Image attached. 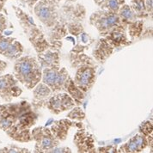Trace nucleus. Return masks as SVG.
Segmentation results:
<instances>
[{
	"mask_svg": "<svg viewBox=\"0 0 153 153\" xmlns=\"http://www.w3.org/2000/svg\"><path fill=\"white\" fill-rule=\"evenodd\" d=\"M37 120L38 114L27 101L0 104V129L15 141H33L30 128Z\"/></svg>",
	"mask_w": 153,
	"mask_h": 153,
	"instance_id": "f257e3e1",
	"label": "nucleus"
},
{
	"mask_svg": "<svg viewBox=\"0 0 153 153\" xmlns=\"http://www.w3.org/2000/svg\"><path fill=\"white\" fill-rule=\"evenodd\" d=\"M13 75L18 83L28 90H32L42 80V68L37 58L29 55L21 56L15 61Z\"/></svg>",
	"mask_w": 153,
	"mask_h": 153,
	"instance_id": "f03ea898",
	"label": "nucleus"
},
{
	"mask_svg": "<svg viewBox=\"0 0 153 153\" xmlns=\"http://www.w3.org/2000/svg\"><path fill=\"white\" fill-rule=\"evenodd\" d=\"M13 10L24 34L26 35L37 54L48 48H56L55 47L49 43L45 36V34H43L42 29L35 23L30 15L26 13L22 9L16 5H13Z\"/></svg>",
	"mask_w": 153,
	"mask_h": 153,
	"instance_id": "7ed1b4c3",
	"label": "nucleus"
},
{
	"mask_svg": "<svg viewBox=\"0 0 153 153\" xmlns=\"http://www.w3.org/2000/svg\"><path fill=\"white\" fill-rule=\"evenodd\" d=\"M60 16L65 24L67 33L78 38L84 33V22L86 10L83 4L75 3H65L59 6Z\"/></svg>",
	"mask_w": 153,
	"mask_h": 153,
	"instance_id": "20e7f679",
	"label": "nucleus"
},
{
	"mask_svg": "<svg viewBox=\"0 0 153 153\" xmlns=\"http://www.w3.org/2000/svg\"><path fill=\"white\" fill-rule=\"evenodd\" d=\"M89 22L97 29L100 35L102 37L111 31L113 28L126 24L120 20L118 13L102 9L93 12L90 16Z\"/></svg>",
	"mask_w": 153,
	"mask_h": 153,
	"instance_id": "39448f33",
	"label": "nucleus"
},
{
	"mask_svg": "<svg viewBox=\"0 0 153 153\" xmlns=\"http://www.w3.org/2000/svg\"><path fill=\"white\" fill-rule=\"evenodd\" d=\"M69 72L65 67H53L42 69V82L46 84L53 94L58 92H65V86L70 77Z\"/></svg>",
	"mask_w": 153,
	"mask_h": 153,
	"instance_id": "423d86ee",
	"label": "nucleus"
},
{
	"mask_svg": "<svg viewBox=\"0 0 153 153\" xmlns=\"http://www.w3.org/2000/svg\"><path fill=\"white\" fill-rule=\"evenodd\" d=\"M32 139L35 142L34 152H49L53 148L59 145V140L46 126H37L31 130Z\"/></svg>",
	"mask_w": 153,
	"mask_h": 153,
	"instance_id": "0eeeda50",
	"label": "nucleus"
},
{
	"mask_svg": "<svg viewBox=\"0 0 153 153\" xmlns=\"http://www.w3.org/2000/svg\"><path fill=\"white\" fill-rule=\"evenodd\" d=\"M97 65L96 62L86 63L76 68L74 83L81 90L86 93L91 90L96 82Z\"/></svg>",
	"mask_w": 153,
	"mask_h": 153,
	"instance_id": "6e6552de",
	"label": "nucleus"
},
{
	"mask_svg": "<svg viewBox=\"0 0 153 153\" xmlns=\"http://www.w3.org/2000/svg\"><path fill=\"white\" fill-rule=\"evenodd\" d=\"M75 106L74 100L66 92L54 93L45 103V107L53 114H59L63 112L68 111Z\"/></svg>",
	"mask_w": 153,
	"mask_h": 153,
	"instance_id": "1a4fd4ad",
	"label": "nucleus"
},
{
	"mask_svg": "<svg viewBox=\"0 0 153 153\" xmlns=\"http://www.w3.org/2000/svg\"><path fill=\"white\" fill-rule=\"evenodd\" d=\"M22 93L18 81L13 74L0 75V97L4 102H10L14 98L20 97Z\"/></svg>",
	"mask_w": 153,
	"mask_h": 153,
	"instance_id": "9d476101",
	"label": "nucleus"
},
{
	"mask_svg": "<svg viewBox=\"0 0 153 153\" xmlns=\"http://www.w3.org/2000/svg\"><path fill=\"white\" fill-rule=\"evenodd\" d=\"M73 142L78 152L94 153L97 152L95 146V139L93 135L87 132L84 128H79L75 133Z\"/></svg>",
	"mask_w": 153,
	"mask_h": 153,
	"instance_id": "9b49d317",
	"label": "nucleus"
},
{
	"mask_svg": "<svg viewBox=\"0 0 153 153\" xmlns=\"http://www.w3.org/2000/svg\"><path fill=\"white\" fill-rule=\"evenodd\" d=\"M103 37L114 48L129 46L132 43L131 41H129L127 35V25L126 24L113 28Z\"/></svg>",
	"mask_w": 153,
	"mask_h": 153,
	"instance_id": "f8f14e48",
	"label": "nucleus"
},
{
	"mask_svg": "<svg viewBox=\"0 0 153 153\" xmlns=\"http://www.w3.org/2000/svg\"><path fill=\"white\" fill-rule=\"evenodd\" d=\"M80 126L82 127L81 122H75L74 120H71L70 119H61L59 120H55L50 127L51 132L55 136L57 139L59 141H65L67 139L70 129L74 126Z\"/></svg>",
	"mask_w": 153,
	"mask_h": 153,
	"instance_id": "ddd939ff",
	"label": "nucleus"
},
{
	"mask_svg": "<svg viewBox=\"0 0 153 153\" xmlns=\"http://www.w3.org/2000/svg\"><path fill=\"white\" fill-rule=\"evenodd\" d=\"M148 146L146 136L138 133L134 135L125 144L120 146L117 149V152L122 153H136L141 152Z\"/></svg>",
	"mask_w": 153,
	"mask_h": 153,
	"instance_id": "4468645a",
	"label": "nucleus"
},
{
	"mask_svg": "<svg viewBox=\"0 0 153 153\" xmlns=\"http://www.w3.org/2000/svg\"><path fill=\"white\" fill-rule=\"evenodd\" d=\"M59 49L48 48L46 51L38 53L37 60L40 63L42 69L53 68L60 66V59Z\"/></svg>",
	"mask_w": 153,
	"mask_h": 153,
	"instance_id": "2eb2a0df",
	"label": "nucleus"
},
{
	"mask_svg": "<svg viewBox=\"0 0 153 153\" xmlns=\"http://www.w3.org/2000/svg\"><path fill=\"white\" fill-rule=\"evenodd\" d=\"M33 90V108L38 109L39 108H44L53 92L51 89L43 82H40L32 89Z\"/></svg>",
	"mask_w": 153,
	"mask_h": 153,
	"instance_id": "dca6fc26",
	"label": "nucleus"
},
{
	"mask_svg": "<svg viewBox=\"0 0 153 153\" xmlns=\"http://www.w3.org/2000/svg\"><path fill=\"white\" fill-rule=\"evenodd\" d=\"M114 49V48L108 42L104 37H102L96 43V46L92 51V55L97 61L104 63L112 55Z\"/></svg>",
	"mask_w": 153,
	"mask_h": 153,
	"instance_id": "f3484780",
	"label": "nucleus"
},
{
	"mask_svg": "<svg viewBox=\"0 0 153 153\" xmlns=\"http://www.w3.org/2000/svg\"><path fill=\"white\" fill-rule=\"evenodd\" d=\"M65 92L69 94L70 96L74 100L75 103L77 106L82 104L83 100L85 97V93L81 91L76 84L74 83L73 79L70 76L66 81V84L65 86Z\"/></svg>",
	"mask_w": 153,
	"mask_h": 153,
	"instance_id": "a211bd4d",
	"label": "nucleus"
},
{
	"mask_svg": "<svg viewBox=\"0 0 153 153\" xmlns=\"http://www.w3.org/2000/svg\"><path fill=\"white\" fill-rule=\"evenodd\" d=\"M127 32L130 37V41L133 42L142 36L144 32V21L143 19H138L127 24Z\"/></svg>",
	"mask_w": 153,
	"mask_h": 153,
	"instance_id": "6ab92c4d",
	"label": "nucleus"
},
{
	"mask_svg": "<svg viewBox=\"0 0 153 153\" xmlns=\"http://www.w3.org/2000/svg\"><path fill=\"white\" fill-rule=\"evenodd\" d=\"M117 13H118L120 20L124 23H126V25L139 19L134 13V11L132 10L131 6L129 4H126V3L120 7Z\"/></svg>",
	"mask_w": 153,
	"mask_h": 153,
	"instance_id": "aec40b11",
	"label": "nucleus"
},
{
	"mask_svg": "<svg viewBox=\"0 0 153 153\" xmlns=\"http://www.w3.org/2000/svg\"><path fill=\"white\" fill-rule=\"evenodd\" d=\"M23 51H24V48H23V46L21 44V42H19L16 39H15L4 56L10 60H16V59L21 57L22 54L23 53Z\"/></svg>",
	"mask_w": 153,
	"mask_h": 153,
	"instance_id": "412c9836",
	"label": "nucleus"
},
{
	"mask_svg": "<svg viewBox=\"0 0 153 153\" xmlns=\"http://www.w3.org/2000/svg\"><path fill=\"white\" fill-rule=\"evenodd\" d=\"M146 0H130V6L139 19H146L149 17L146 9Z\"/></svg>",
	"mask_w": 153,
	"mask_h": 153,
	"instance_id": "4be33fe9",
	"label": "nucleus"
},
{
	"mask_svg": "<svg viewBox=\"0 0 153 153\" xmlns=\"http://www.w3.org/2000/svg\"><path fill=\"white\" fill-rule=\"evenodd\" d=\"M66 116H67V118L71 120L81 122L85 119V113L82 109L81 107L75 106L71 109H70V112L67 114Z\"/></svg>",
	"mask_w": 153,
	"mask_h": 153,
	"instance_id": "5701e85b",
	"label": "nucleus"
},
{
	"mask_svg": "<svg viewBox=\"0 0 153 153\" xmlns=\"http://www.w3.org/2000/svg\"><path fill=\"white\" fill-rule=\"evenodd\" d=\"M124 4H125V0H106L100 8L102 10H107L112 12L117 13L120 7Z\"/></svg>",
	"mask_w": 153,
	"mask_h": 153,
	"instance_id": "b1692460",
	"label": "nucleus"
},
{
	"mask_svg": "<svg viewBox=\"0 0 153 153\" xmlns=\"http://www.w3.org/2000/svg\"><path fill=\"white\" fill-rule=\"evenodd\" d=\"M31 152L27 148H22L15 145H10L0 149V153H28Z\"/></svg>",
	"mask_w": 153,
	"mask_h": 153,
	"instance_id": "393cba45",
	"label": "nucleus"
},
{
	"mask_svg": "<svg viewBox=\"0 0 153 153\" xmlns=\"http://www.w3.org/2000/svg\"><path fill=\"white\" fill-rule=\"evenodd\" d=\"M139 133L145 135V136H149L151 134H152L153 132V125L152 121L151 120H146L144 121L141 125L139 126Z\"/></svg>",
	"mask_w": 153,
	"mask_h": 153,
	"instance_id": "a878e982",
	"label": "nucleus"
},
{
	"mask_svg": "<svg viewBox=\"0 0 153 153\" xmlns=\"http://www.w3.org/2000/svg\"><path fill=\"white\" fill-rule=\"evenodd\" d=\"M9 26V21L7 17L0 12V35H4V32L7 29Z\"/></svg>",
	"mask_w": 153,
	"mask_h": 153,
	"instance_id": "bb28decb",
	"label": "nucleus"
},
{
	"mask_svg": "<svg viewBox=\"0 0 153 153\" xmlns=\"http://www.w3.org/2000/svg\"><path fill=\"white\" fill-rule=\"evenodd\" d=\"M117 146H106L103 147H99L97 149V152H117Z\"/></svg>",
	"mask_w": 153,
	"mask_h": 153,
	"instance_id": "cd10ccee",
	"label": "nucleus"
},
{
	"mask_svg": "<svg viewBox=\"0 0 153 153\" xmlns=\"http://www.w3.org/2000/svg\"><path fill=\"white\" fill-rule=\"evenodd\" d=\"M146 9L149 16L152 19L153 15V0H146Z\"/></svg>",
	"mask_w": 153,
	"mask_h": 153,
	"instance_id": "c85d7f7f",
	"label": "nucleus"
},
{
	"mask_svg": "<svg viewBox=\"0 0 153 153\" xmlns=\"http://www.w3.org/2000/svg\"><path fill=\"white\" fill-rule=\"evenodd\" d=\"M49 152H54V153H71V150L68 147H58L56 146L54 148H53Z\"/></svg>",
	"mask_w": 153,
	"mask_h": 153,
	"instance_id": "c756f323",
	"label": "nucleus"
},
{
	"mask_svg": "<svg viewBox=\"0 0 153 153\" xmlns=\"http://www.w3.org/2000/svg\"><path fill=\"white\" fill-rule=\"evenodd\" d=\"M17 1L20 2L23 5H27L29 9H33L38 0H17Z\"/></svg>",
	"mask_w": 153,
	"mask_h": 153,
	"instance_id": "7c9ffc66",
	"label": "nucleus"
},
{
	"mask_svg": "<svg viewBox=\"0 0 153 153\" xmlns=\"http://www.w3.org/2000/svg\"><path fill=\"white\" fill-rule=\"evenodd\" d=\"M147 138V142H148V146L150 147V149H151V152H152V144H153V137H152V134H151V135H149V136H147L146 137Z\"/></svg>",
	"mask_w": 153,
	"mask_h": 153,
	"instance_id": "2f4dec72",
	"label": "nucleus"
},
{
	"mask_svg": "<svg viewBox=\"0 0 153 153\" xmlns=\"http://www.w3.org/2000/svg\"><path fill=\"white\" fill-rule=\"evenodd\" d=\"M6 67H7V63L3 60H0V75L5 71Z\"/></svg>",
	"mask_w": 153,
	"mask_h": 153,
	"instance_id": "473e14b6",
	"label": "nucleus"
},
{
	"mask_svg": "<svg viewBox=\"0 0 153 153\" xmlns=\"http://www.w3.org/2000/svg\"><path fill=\"white\" fill-rule=\"evenodd\" d=\"M93 1H94V3H95L97 6L101 7V6L103 4V3H104L106 0H93Z\"/></svg>",
	"mask_w": 153,
	"mask_h": 153,
	"instance_id": "72a5a7b5",
	"label": "nucleus"
},
{
	"mask_svg": "<svg viewBox=\"0 0 153 153\" xmlns=\"http://www.w3.org/2000/svg\"><path fill=\"white\" fill-rule=\"evenodd\" d=\"M45 1L52 3V4H57V5H60V2H61V0H45Z\"/></svg>",
	"mask_w": 153,
	"mask_h": 153,
	"instance_id": "f704fd0d",
	"label": "nucleus"
},
{
	"mask_svg": "<svg viewBox=\"0 0 153 153\" xmlns=\"http://www.w3.org/2000/svg\"><path fill=\"white\" fill-rule=\"evenodd\" d=\"M4 4L5 2L4 0H0V12L4 10Z\"/></svg>",
	"mask_w": 153,
	"mask_h": 153,
	"instance_id": "c9c22d12",
	"label": "nucleus"
},
{
	"mask_svg": "<svg viewBox=\"0 0 153 153\" xmlns=\"http://www.w3.org/2000/svg\"><path fill=\"white\" fill-rule=\"evenodd\" d=\"M66 3H75L76 0H65Z\"/></svg>",
	"mask_w": 153,
	"mask_h": 153,
	"instance_id": "e433bc0d",
	"label": "nucleus"
},
{
	"mask_svg": "<svg viewBox=\"0 0 153 153\" xmlns=\"http://www.w3.org/2000/svg\"><path fill=\"white\" fill-rule=\"evenodd\" d=\"M4 2H6V1H8V0H4Z\"/></svg>",
	"mask_w": 153,
	"mask_h": 153,
	"instance_id": "4c0bfd02",
	"label": "nucleus"
}]
</instances>
